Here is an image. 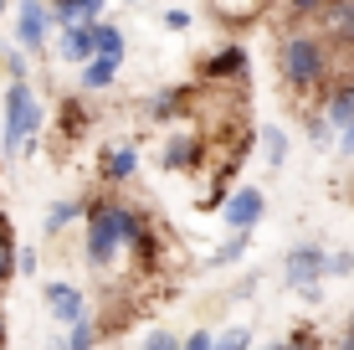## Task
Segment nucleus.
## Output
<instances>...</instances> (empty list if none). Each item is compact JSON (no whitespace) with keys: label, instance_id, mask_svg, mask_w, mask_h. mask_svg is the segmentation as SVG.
<instances>
[{"label":"nucleus","instance_id":"nucleus-1","mask_svg":"<svg viewBox=\"0 0 354 350\" xmlns=\"http://www.w3.org/2000/svg\"><path fill=\"white\" fill-rule=\"evenodd\" d=\"M124 247H133L139 263H144L149 258V227H144V216L129 201L103 196L97 207H88V263L93 268H113Z\"/></svg>","mask_w":354,"mask_h":350},{"label":"nucleus","instance_id":"nucleus-26","mask_svg":"<svg viewBox=\"0 0 354 350\" xmlns=\"http://www.w3.org/2000/svg\"><path fill=\"white\" fill-rule=\"evenodd\" d=\"M324 6H328V0H292V10H298V16H324Z\"/></svg>","mask_w":354,"mask_h":350},{"label":"nucleus","instance_id":"nucleus-18","mask_svg":"<svg viewBox=\"0 0 354 350\" xmlns=\"http://www.w3.org/2000/svg\"><path fill=\"white\" fill-rule=\"evenodd\" d=\"M77 216H88V207H82V201H57V207L46 211V232H62V227L77 222Z\"/></svg>","mask_w":354,"mask_h":350},{"label":"nucleus","instance_id":"nucleus-28","mask_svg":"<svg viewBox=\"0 0 354 350\" xmlns=\"http://www.w3.org/2000/svg\"><path fill=\"white\" fill-rule=\"evenodd\" d=\"M328 273H354V252H339V258H328Z\"/></svg>","mask_w":354,"mask_h":350},{"label":"nucleus","instance_id":"nucleus-5","mask_svg":"<svg viewBox=\"0 0 354 350\" xmlns=\"http://www.w3.org/2000/svg\"><path fill=\"white\" fill-rule=\"evenodd\" d=\"M226 227L231 232H252V227L262 222V211H267V201H262V191L257 186H241V191H231L226 196Z\"/></svg>","mask_w":354,"mask_h":350},{"label":"nucleus","instance_id":"nucleus-33","mask_svg":"<svg viewBox=\"0 0 354 350\" xmlns=\"http://www.w3.org/2000/svg\"><path fill=\"white\" fill-rule=\"evenodd\" d=\"M339 350H354V330L344 335V340H339Z\"/></svg>","mask_w":354,"mask_h":350},{"label":"nucleus","instance_id":"nucleus-22","mask_svg":"<svg viewBox=\"0 0 354 350\" xmlns=\"http://www.w3.org/2000/svg\"><path fill=\"white\" fill-rule=\"evenodd\" d=\"M247 247H252V237H247V232H231V237H226V247L216 252V263H241V258H247Z\"/></svg>","mask_w":354,"mask_h":350},{"label":"nucleus","instance_id":"nucleus-34","mask_svg":"<svg viewBox=\"0 0 354 350\" xmlns=\"http://www.w3.org/2000/svg\"><path fill=\"white\" fill-rule=\"evenodd\" d=\"M0 345H6V315H0Z\"/></svg>","mask_w":354,"mask_h":350},{"label":"nucleus","instance_id":"nucleus-19","mask_svg":"<svg viewBox=\"0 0 354 350\" xmlns=\"http://www.w3.org/2000/svg\"><path fill=\"white\" fill-rule=\"evenodd\" d=\"M52 21L57 26H82L88 10H82V0H52Z\"/></svg>","mask_w":354,"mask_h":350},{"label":"nucleus","instance_id":"nucleus-30","mask_svg":"<svg viewBox=\"0 0 354 350\" xmlns=\"http://www.w3.org/2000/svg\"><path fill=\"white\" fill-rule=\"evenodd\" d=\"M165 26H169V31H185L190 16H185V10H165Z\"/></svg>","mask_w":354,"mask_h":350},{"label":"nucleus","instance_id":"nucleus-16","mask_svg":"<svg viewBox=\"0 0 354 350\" xmlns=\"http://www.w3.org/2000/svg\"><path fill=\"white\" fill-rule=\"evenodd\" d=\"M113 78H118V57H93V62H88V72H82V88L103 93Z\"/></svg>","mask_w":354,"mask_h":350},{"label":"nucleus","instance_id":"nucleus-35","mask_svg":"<svg viewBox=\"0 0 354 350\" xmlns=\"http://www.w3.org/2000/svg\"><path fill=\"white\" fill-rule=\"evenodd\" d=\"M267 350H288V340H277V345H267Z\"/></svg>","mask_w":354,"mask_h":350},{"label":"nucleus","instance_id":"nucleus-3","mask_svg":"<svg viewBox=\"0 0 354 350\" xmlns=\"http://www.w3.org/2000/svg\"><path fill=\"white\" fill-rule=\"evenodd\" d=\"M36 129H41V103H36L31 82H10L6 88V144L16 155H31Z\"/></svg>","mask_w":354,"mask_h":350},{"label":"nucleus","instance_id":"nucleus-4","mask_svg":"<svg viewBox=\"0 0 354 350\" xmlns=\"http://www.w3.org/2000/svg\"><path fill=\"white\" fill-rule=\"evenodd\" d=\"M324 273H328L324 247H292V252H288V288H292V294L319 299V294H324V288H319Z\"/></svg>","mask_w":354,"mask_h":350},{"label":"nucleus","instance_id":"nucleus-25","mask_svg":"<svg viewBox=\"0 0 354 350\" xmlns=\"http://www.w3.org/2000/svg\"><path fill=\"white\" fill-rule=\"evenodd\" d=\"M144 350H185V345H180V340H175L169 330H149V340H144Z\"/></svg>","mask_w":354,"mask_h":350},{"label":"nucleus","instance_id":"nucleus-20","mask_svg":"<svg viewBox=\"0 0 354 350\" xmlns=\"http://www.w3.org/2000/svg\"><path fill=\"white\" fill-rule=\"evenodd\" d=\"M57 350H93V320H77V324H67V345L57 340Z\"/></svg>","mask_w":354,"mask_h":350},{"label":"nucleus","instance_id":"nucleus-6","mask_svg":"<svg viewBox=\"0 0 354 350\" xmlns=\"http://www.w3.org/2000/svg\"><path fill=\"white\" fill-rule=\"evenodd\" d=\"M46 309H52L62 324H77V320H88V304H82V288H72V283H46Z\"/></svg>","mask_w":354,"mask_h":350},{"label":"nucleus","instance_id":"nucleus-36","mask_svg":"<svg viewBox=\"0 0 354 350\" xmlns=\"http://www.w3.org/2000/svg\"><path fill=\"white\" fill-rule=\"evenodd\" d=\"M349 330H354V315H349Z\"/></svg>","mask_w":354,"mask_h":350},{"label":"nucleus","instance_id":"nucleus-13","mask_svg":"<svg viewBox=\"0 0 354 350\" xmlns=\"http://www.w3.org/2000/svg\"><path fill=\"white\" fill-rule=\"evenodd\" d=\"M211 10H216V16H226L231 26H247V21H257L267 10V0H211Z\"/></svg>","mask_w":354,"mask_h":350},{"label":"nucleus","instance_id":"nucleus-24","mask_svg":"<svg viewBox=\"0 0 354 350\" xmlns=\"http://www.w3.org/2000/svg\"><path fill=\"white\" fill-rule=\"evenodd\" d=\"M247 345H252V330H241V324H236V330H226L221 340H216V350H247Z\"/></svg>","mask_w":354,"mask_h":350},{"label":"nucleus","instance_id":"nucleus-12","mask_svg":"<svg viewBox=\"0 0 354 350\" xmlns=\"http://www.w3.org/2000/svg\"><path fill=\"white\" fill-rule=\"evenodd\" d=\"M324 119L334 129H349L354 124V82H339L334 93H328V108H324Z\"/></svg>","mask_w":354,"mask_h":350},{"label":"nucleus","instance_id":"nucleus-23","mask_svg":"<svg viewBox=\"0 0 354 350\" xmlns=\"http://www.w3.org/2000/svg\"><path fill=\"white\" fill-rule=\"evenodd\" d=\"M62 114H67V134H82V129H88V114H82V103H77V98H67V103H62Z\"/></svg>","mask_w":354,"mask_h":350},{"label":"nucleus","instance_id":"nucleus-29","mask_svg":"<svg viewBox=\"0 0 354 350\" xmlns=\"http://www.w3.org/2000/svg\"><path fill=\"white\" fill-rule=\"evenodd\" d=\"M288 350H319V340H313L308 330H298V335H292V340H288Z\"/></svg>","mask_w":354,"mask_h":350},{"label":"nucleus","instance_id":"nucleus-27","mask_svg":"<svg viewBox=\"0 0 354 350\" xmlns=\"http://www.w3.org/2000/svg\"><path fill=\"white\" fill-rule=\"evenodd\" d=\"M185 350H216V340H211V330H195L190 340H185Z\"/></svg>","mask_w":354,"mask_h":350},{"label":"nucleus","instance_id":"nucleus-14","mask_svg":"<svg viewBox=\"0 0 354 350\" xmlns=\"http://www.w3.org/2000/svg\"><path fill=\"white\" fill-rule=\"evenodd\" d=\"M16 237H10V222H6V211H0V294H6V283L16 279Z\"/></svg>","mask_w":354,"mask_h":350},{"label":"nucleus","instance_id":"nucleus-31","mask_svg":"<svg viewBox=\"0 0 354 350\" xmlns=\"http://www.w3.org/2000/svg\"><path fill=\"white\" fill-rule=\"evenodd\" d=\"M339 150L354 155V124H349V129H339Z\"/></svg>","mask_w":354,"mask_h":350},{"label":"nucleus","instance_id":"nucleus-11","mask_svg":"<svg viewBox=\"0 0 354 350\" xmlns=\"http://www.w3.org/2000/svg\"><path fill=\"white\" fill-rule=\"evenodd\" d=\"M241 72H247L241 46H226V52H216L211 62H205V82H226V78H241Z\"/></svg>","mask_w":354,"mask_h":350},{"label":"nucleus","instance_id":"nucleus-10","mask_svg":"<svg viewBox=\"0 0 354 350\" xmlns=\"http://www.w3.org/2000/svg\"><path fill=\"white\" fill-rule=\"evenodd\" d=\"M165 165L169 170H195V165H201V139L195 134H175L165 144Z\"/></svg>","mask_w":354,"mask_h":350},{"label":"nucleus","instance_id":"nucleus-37","mask_svg":"<svg viewBox=\"0 0 354 350\" xmlns=\"http://www.w3.org/2000/svg\"><path fill=\"white\" fill-rule=\"evenodd\" d=\"M0 10H6V0H0Z\"/></svg>","mask_w":354,"mask_h":350},{"label":"nucleus","instance_id":"nucleus-8","mask_svg":"<svg viewBox=\"0 0 354 350\" xmlns=\"http://www.w3.org/2000/svg\"><path fill=\"white\" fill-rule=\"evenodd\" d=\"M324 36L339 46L354 42V0H328L324 6Z\"/></svg>","mask_w":354,"mask_h":350},{"label":"nucleus","instance_id":"nucleus-9","mask_svg":"<svg viewBox=\"0 0 354 350\" xmlns=\"http://www.w3.org/2000/svg\"><path fill=\"white\" fill-rule=\"evenodd\" d=\"M97 57V42H93V26H62V62H93Z\"/></svg>","mask_w":354,"mask_h":350},{"label":"nucleus","instance_id":"nucleus-17","mask_svg":"<svg viewBox=\"0 0 354 350\" xmlns=\"http://www.w3.org/2000/svg\"><path fill=\"white\" fill-rule=\"evenodd\" d=\"M93 42H97V57H124V31L108 26V21L93 26Z\"/></svg>","mask_w":354,"mask_h":350},{"label":"nucleus","instance_id":"nucleus-7","mask_svg":"<svg viewBox=\"0 0 354 350\" xmlns=\"http://www.w3.org/2000/svg\"><path fill=\"white\" fill-rule=\"evenodd\" d=\"M46 16H52V10L41 6V0H21V21H16V42L21 46H46Z\"/></svg>","mask_w":354,"mask_h":350},{"label":"nucleus","instance_id":"nucleus-15","mask_svg":"<svg viewBox=\"0 0 354 350\" xmlns=\"http://www.w3.org/2000/svg\"><path fill=\"white\" fill-rule=\"evenodd\" d=\"M133 165H139V150H133V144H118V150L103 160V180H129Z\"/></svg>","mask_w":354,"mask_h":350},{"label":"nucleus","instance_id":"nucleus-32","mask_svg":"<svg viewBox=\"0 0 354 350\" xmlns=\"http://www.w3.org/2000/svg\"><path fill=\"white\" fill-rule=\"evenodd\" d=\"M82 10H88V16H97V10H103V0H82Z\"/></svg>","mask_w":354,"mask_h":350},{"label":"nucleus","instance_id":"nucleus-21","mask_svg":"<svg viewBox=\"0 0 354 350\" xmlns=\"http://www.w3.org/2000/svg\"><path fill=\"white\" fill-rule=\"evenodd\" d=\"M262 144H267V165H283L288 160V139H283V129H277V124H267Z\"/></svg>","mask_w":354,"mask_h":350},{"label":"nucleus","instance_id":"nucleus-2","mask_svg":"<svg viewBox=\"0 0 354 350\" xmlns=\"http://www.w3.org/2000/svg\"><path fill=\"white\" fill-rule=\"evenodd\" d=\"M328 36L324 31H292L283 42V78L292 93H313L328 82Z\"/></svg>","mask_w":354,"mask_h":350}]
</instances>
